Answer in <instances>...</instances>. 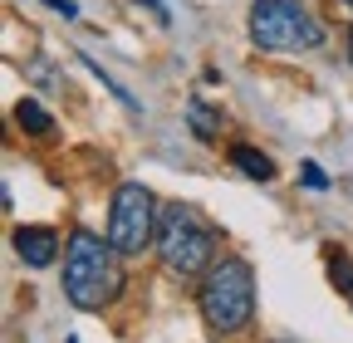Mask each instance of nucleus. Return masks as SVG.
Here are the masks:
<instances>
[{
  "mask_svg": "<svg viewBox=\"0 0 353 343\" xmlns=\"http://www.w3.org/2000/svg\"><path fill=\"white\" fill-rule=\"evenodd\" d=\"M329 280L353 294V260H348V255H329Z\"/></svg>",
  "mask_w": 353,
  "mask_h": 343,
  "instance_id": "obj_10",
  "label": "nucleus"
},
{
  "mask_svg": "<svg viewBox=\"0 0 353 343\" xmlns=\"http://www.w3.org/2000/svg\"><path fill=\"white\" fill-rule=\"evenodd\" d=\"M15 255L30 265V270H44L59 260V236L44 231V226H20L15 231Z\"/></svg>",
  "mask_w": 353,
  "mask_h": 343,
  "instance_id": "obj_6",
  "label": "nucleus"
},
{
  "mask_svg": "<svg viewBox=\"0 0 353 343\" xmlns=\"http://www.w3.org/2000/svg\"><path fill=\"white\" fill-rule=\"evenodd\" d=\"M201 319L211 333H241L255 314V275L245 260H216L201 275Z\"/></svg>",
  "mask_w": 353,
  "mask_h": 343,
  "instance_id": "obj_3",
  "label": "nucleus"
},
{
  "mask_svg": "<svg viewBox=\"0 0 353 343\" xmlns=\"http://www.w3.org/2000/svg\"><path fill=\"white\" fill-rule=\"evenodd\" d=\"M157 255H162L167 275L196 280V275H206L216 265V231L196 216L192 206L172 201V206H162V216H157Z\"/></svg>",
  "mask_w": 353,
  "mask_h": 343,
  "instance_id": "obj_2",
  "label": "nucleus"
},
{
  "mask_svg": "<svg viewBox=\"0 0 353 343\" xmlns=\"http://www.w3.org/2000/svg\"><path fill=\"white\" fill-rule=\"evenodd\" d=\"M231 162L245 172V177H255V182H275V162L265 152H255V147H231Z\"/></svg>",
  "mask_w": 353,
  "mask_h": 343,
  "instance_id": "obj_7",
  "label": "nucleus"
},
{
  "mask_svg": "<svg viewBox=\"0 0 353 343\" xmlns=\"http://www.w3.org/2000/svg\"><path fill=\"white\" fill-rule=\"evenodd\" d=\"M343 6H353V0H343Z\"/></svg>",
  "mask_w": 353,
  "mask_h": 343,
  "instance_id": "obj_15",
  "label": "nucleus"
},
{
  "mask_svg": "<svg viewBox=\"0 0 353 343\" xmlns=\"http://www.w3.org/2000/svg\"><path fill=\"white\" fill-rule=\"evenodd\" d=\"M64 294L79 309H103L123 294V265L113 240L94 231H74L64 245Z\"/></svg>",
  "mask_w": 353,
  "mask_h": 343,
  "instance_id": "obj_1",
  "label": "nucleus"
},
{
  "mask_svg": "<svg viewBox=\"0 0 353 343\" xmlns=\"http://www.w3.org/2000/svg\"><path fill=\"white\" fill-rule=\"evenodd\" d=\"M250 39H255L260 50L299 54V50H319L324 45V25L309 15L299 0H255V10H250Z\"/></svg>",
  "mask_w": 353,
  "mask_h": 343,
  "instance_id": "obj_4",
  "label": "nucleus"
},
{
  "mask_svg": "<svg viewBox=\"0 0 353 343\" xmlns=\"http://www.w3.org/2000/svg\"><path fill=\"white\" fill-rule=\"evenodd\" d=\"M15 118H20V127H25V133H34V138H50V133H54V118L44 113V108H39L34 98H20Z\"/></svg>",
  "mask_w": 353,
  "mask_h": 343,
  "instance_id": "obj_8",
  "label": "nucleus"
},
{
  "mask_svg": "<svg viewBox=\"0 0 353 343\" xmlns=\"http://www.w3.org/2000/svg\"><path fill=\"white\" fill-rule=\"evenodd\" d=\"M138 6H148V10H152V15H157V20L167 25V6H162V0H138Z\"/></svg>",
  "mask_w": 353,
  "mask_h": 343,
  "instance_id": "obj_13",
  "label": "nucleus"
},
{
  "mask_svg": "<svg viewBox=\"0 0 353 343\" xmlns=\"http://www.w3.org/2000/svg\"><path fill=\"white\" fill-rule=\"evenodd\" d=\"M348 64H353V34H348Z\"/></svg>",
  "mask_w": 353,
  "mask_h": 343,
  "instance_id": "obj_14",
  "label": "nucleus"
},
{
  "mask_svg": "<svg viewBox=\"0 0 353 343\" xmlns=\"http://www.w3.org/2000/svg\"><path fill=\"white\" fill-rule=\"evenodd\" d=\"M44 6H50V10H59L64 20H79V6H74V0H44Z\"/></svg>",
  "mask_w": 353,
  "mask_h": 343,
  "instance_id": "obj_12",
  "label": "nucleus"
},
{
  "mask_svg": "<svg viewBox=\"0 0 353 343\" xmlns=\"http://www.w3.org/2000/svg\"><path fill=\"white\" fill-rule=\"evenodd\" d=\"M157 201L143 182H123L113 191V206H108V240L118 255H138L157 240Z\"/></svg>",
  "mask_w": 353,
  "mask_h": 343,
  "instance_id": "obj_5",
  "label": "nucleus"
},
{
  "mask_svg": "<svg viewBox=\"0 0 353 343\" xmlns=\"http://www.w3.org/2000/svg\"><path fill=\"white\" fill-rule=\"evenodd\" d=\"M299 177H304V187H309V191H324V187H329V177H324V167H319V162H304Z\"/></svg>",
  "mask_w": 353,
  "mask_h": 343,
  "instance_id": "obj_11",
  "label": "nucleus"
},
{
  "mask_svg": "<svg viewBox=\"0 0 353 343\" xmlns=\"http://www.w3.org/2000/svg\"><path fill=\"white\" fill-rule=\"evenodd\" d=\"M187 123H192V133H196L201 143H211V138L221 133V118H216L206 103H192V108H187Z\"/></svg>",
  "mask_w": 353,
  "mask_h": 343,
  "instance_id": "obj_9",
  "label": "nucleus"
}]
</instances>
